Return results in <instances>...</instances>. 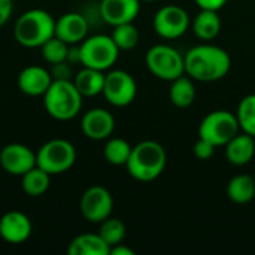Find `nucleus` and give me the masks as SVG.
Returning a JSON list of instances; mask_svg holds the SVG:
<instances>
[{
	"label": "nucleus",
	"mask_w": 255,
	"mask_h": 255,
	"mask_svg": "<svg viewBox=\"0 0 255 255\" xmlns=\"http://www.w3.org/2000/svg\"><path fill=\"white\" fill-rule=\"evenodd\" d=\"M108 103L115 108H126L133 103L137 94V84L134 78L121 69H115L106 73L103 93Z\"/></svg>",
	"instance_id": "obj_9"
},
{
	"label": "nucleus",
	"mask_w": 255,
	"mask_h": 255,
	"mask_svg": "<svg viewBox=\"0 0 255 255\" xmlns=\"http://www.w3.org/2000/svg\"><path fill=\"white\" fill-rule=\"evenodd\" d=\"M69 43H66L64 40H61L57 36H52L49 40H46L42 46H40V52H42V58L49 63V64H58V63H64L67 61V55H69Z\"/></svg>",
	"instance_id": "obj_29"
},
{
	"label": "nucleus",
	"mask_w": 255,
	"mask_h": 255,
	"mask_svg": "<svg viewBox=\"0 0 255 255\" xmlns=\"http://www.w3.org/2000/svg\"><path fill=\"white\" fill-rule=\"evenodd\" d=\"M166 164L167 154L163 145L155 140H142L133 146L126 167L133 179L151 182L164 172Z\"/></svg>",
	"instance_id": "obj_2"
},
{
	"label": "nucleus",
	"mask_w": 255,
	"mask_h": 255,
	"mask_svg": "<svg viewBox=\"0 0 255 255\" xmlns=\"http://www.w3.org/2000/svg\"><path fill=\"white\" fill-rule=\"evenodd\" d=\"M51 185V175L39 166H34L21 176V188L30 197H39L48 191Z\"/></svg>",
	"instance_id": "obj_24"
},
{
	"label": "nucleus",
	"mask_w": 255,
	"mask_h": 255,
	"mask_svg": "<svg viewBox=\"0 0 255 255\" xmlns=\"http://www.w3.org/2000/svg\"><path fill=\"white\" fill-rule=\"evenodd\" d=\"M111 36L120 51H130L139 43V30L134 27L133 22L115 25Z\"/></svg>",
	"instance_id": "obj_28"
},
{
	"label": "nucleus",
	"mask_w": 255,
	"mask_h": 255,
	"mask_svg": "<svg viewBox=\"0 0 255 255\" xmlns=\"http://www.w3.org/2000/svg\"><path fill=\"white\" fill-rule=\"evenodd\" d=\"M226 158L233 166H245L255 155V137L247 133H238L226 146Z\"/></svg>",
	"instance_id": "obj_18"
},
{
	"label": "nucleus",
	"mask_w": 255,
	"mask_h": 255,
	"mask_svg": "<svg viewBox=\"0 0 255 255\" xmlns=\"http://www.w3.org/2000/svg\"><path fill=\"white\" fill-rule=\"evenodd\" d=\"M185 75L197 82H215L223 79L232 67L229 52L212 43L196 45L184 55Z\"/></svg>",
	"instance_id": "obj_1"
},
{
	"label": "nucleus",
	"mask_w": 255,
	"mask_h": 255,
	"mask_svg": "<svg viewBox=\"0 0 255 255\" xmlns=\"http://www.w3.org/2000/svg\"><path fill=\"white\" fill-rule=\"evenodd\" d=\"M88 34V21L79 12H67L55 19V36L69 45L81 43Z\"/></svg>",
	"instance_id": "obj_17"
},
{
	"label": "nucleus",
	"mask_w": 255,
	"mask_h": 255,
	"mask_svg": "<svg viewBox=\"0 0 255 255\" xmlns=\"http://www.w3.org/2000/svg\"><path fill=\"white\" fill-rule=\"evenodd\" d=\"M109 255H134V251L131 248L126 247L124 244H118V245L111 248Z\"/></svg>",
	"instance_id": "obj_33"
},
{
	"label": "nucleus",
	"mask_w": 255,
	"mask_h": 255,
	"mask_svg": "<svg viewBox=\"0 0 255 255\" xmlns=\"http://www.w3.org/2000/svg\"><path fill=\"white\" fill-rule=\"evenodd\" d=\"M54 78L51 75V70L42 66H27L24 67L18 78L16 85L19 91L30 97H43L46 90L51 87Z\"/></svg>",
	"instance_id": "obj_15"
},
{
	"label": "nucleus",
	"mask_w": 255,
	"mask_h": 255,
	"mask_svg": "<svg viewBox=\"0 0 255 255\" xmlns=\"http://www.w3.org/2000/svg\"><path fill=\"white\" fill-rule=\"evenodd\" d=\"M33 232V224L30 218L21 211H9L0 218V238L10 244H24Z\"/></svg>",
	"instance_id": "obj_14"
},
{
	"label": "nucleus",
	"mask_w": 255,
	"mask_h": 255,
	"mask_svg": "<svg viewBox=\"0 0 255 255\" xmlns=\"http://www.w3.org/2000/svg\"><path fill=\"white\" fill-rule=\"evenodd\" d=\"M81 64L85 67L97 70H109L118 60L120 49L115 45L112 36L108 34H94L85 37L79 43Z\"/></svg>",
	"instance_id": "obj_5"
},
{
	"label": "nucleus",
	"mask_w": 255,
	"mask_h": 255,
	"mask_svg": "<svg viewBox=\"0 0 255 255\" xmlns=\"http://www.w3.org/2000/svg\"><path fill=\"white\" fill-rule=\"evenodd\" d=\"M82 99L72 79H54L43 94V106L54 120L69 121L79 115Z\"/></svg>",
	"instance_id": "obj_4"
},
{
	"label": "nucleus",
	"mask_w": 255,
	"mask_h": 255,
	"mask_svg": "<svg viewBox=\"0 0 255 255\" xmlns=\"http://www.w3.org/2000/svg\"><path fill=\"white\" fill-rule=\"evenodd\" d=\"M109 245L94 233H82L73 238L67 247L69 255H109Z\"/></svg>",
	"instance_id": "obj_19"
},
{
	"label": "nucleus",
	"mask_w": 255,
	"mask_h": 255,
	"mask_svg": "<svg viewBox=\"0 0 255 255\" xmlns=\"http://www.w3.org/2000/svg\"><path fill=\"white\" fill-rule=\"evenodd\" d=\"M227 197L236 205H247L255 197V178L251 175H236L227 184Z\"/></svg>",
	"instance_id": "obj_23"
},
{
	"label": "nucleus",
	"mask_w": 255,
	"mask_h": 255,
	"mask_svg": "<svg viewBox=\"0 0 255 255\" xmlns=\"http://www.w3.org/2000/svg\"><path fill=\"white\" fill-rule=\"evenodd\" d=\"M236 118L241 131L255 137V94H248L239 102Z\"/></svg>",
	"instance_id": "obj_26"
},
{
	"label": "nucleus",
	"mask_w": 255,
	"mask_h": 255,
	"mask_svg": "<svg viewBox=\"0 0 255 255\" xmlns=\"http://www.w3.org/2000/svg\"><path fill=\"white\" fill-rule=\"evenodd\" d=\"M191 25L188 12L176 4L160 7L152 19L154 31L163 39H178L187 33Z\"/></svg>",
	"instance_id": "obj_10"
},
{
	"label": "nucleus",
	"mask_w": 255,
	"mask_h": 255,
	"mask_svg": "<svg viewBox=\"0 0 255 255\" xmlns=\"http://www.w3.org/2000/svg\"><path fill=\"white\" fill-rule=\"evenodd\" d=\"M193 152H194V155H196L199 160L206 161V160L212 158V155H214V152H215V146H214L212 143H209L208 140L199 137V140H197V142L194 143V146H193Z\"/></svg>",
	"instance_id": "obj_30"
},
{
	"label": "nucleus",
	"mask_w": 255,
	"mask_h": 255,
	"mask_svg": "<svg viewBox=\"0 0 255 255\" xmlns=\"http://www.w3.org/2000/svg\"><path fill=\"white\" fill-rule=\"evenodd\" d=\"M99 235L109 245V248H112L118 244H123L127 235V227L121 220L109 217L100 223Z\"/></svg>",
	"instance_id": "obj_27"
},
{
	"label": "nucleus",
	"mask_w": 255,
	"mask_h": 255,
	"mask_svg": "<svg viewBox=\"0 0 255 255\" xmlns=\"http://www.w3.org/2000/svg\"><path fill=\"white\" fill-rule=\"evenodd\" d=\"M140 1H155V0H140Z\"/></svg>",
	"instance_id": "obj_34"
},
{
	"label": "nucleus",
	"mask_w": 255,
	"mask_h": 255,
	"mask_svg": "<svg viewBox=\"0 0 255 255\" xmlns=\"http://www.w3.org/2000/svg\"><path fill=\"white\" fill-rule=\"evenodd\" d=\"M191 28L200 40H214L221 31V18L218 10L200 9V12L191 21Z\"/></svg>",
	"instance_id": "obj_20"
},
{
	"label": "nucleus",
	"mask_w": 255,
	"mask_h": 255,
	"mask_svg": "<svg viewBox=\"0 0 255 255\" xmlns=\"http://www.w3.org/2000/svg\"><path fill=\"white\" fill-rule=\"evenodd\" d=\"M13 10V1L12 0H0V27L4 25Z\"/></svg>",
	"instance_id": "obj_31"
},
{
	"label": "nucleus",
	"mask_w": 255,
	"mask_h": 255,
	"mask_svg": "<svg viewBox=\"0 0 255 255\" xmlns=\"http://www.w3.org/2000/svg\"><path fill=\"white\" fill-rule=\"evenodd\" d=\"M76 161V148L66 139H51L36 152V166L51 176L64 173Z\"/></svg>",
	"instance_id": "obj_6"
},
{
	"label": "nucleus",
	"mask_w": 255,
	"mask_h": 255,
	"mask_svg": "<svg viewBox=\"0 0 255 255\" xmlns=\"http://www.w3.org/2000/svg\"><path fill=\"white\" fill-rule=\"evenodd\" d=\"M81 130L91 140H106L115 130V118L108 109L93 108L84 114Z\"/></svg>",
	"instance_id": "obj_13"
},
{
	"label": "nucleus",
	"mask_w": 255,
	"mask_h": 255,
	"mask_svg": "<svg viewBox=\"0 0 255 255\" xmlns=\"http://www.w3.org/2000/svg\"><path fill=\"white\" fill-rule=\"evenodd\" d=\"M196 4L200 9H209V10H221L229 0H194Z\"/></svg>",
	"instance_id": "obj_32"
},
{
	"label": "nucleus",
	"mask_w": 255,
	"mask_h": 255,
	"mask_svg": "<svg viewBox=\"0 0 255 255\" xmlns=\"http://www.w3.org/2000/svg\"><path fill=\"white\" fill-rule=\"evenodd\" d=\"M105 76V72L84 66L72 81L78 91L82 94V97H94L103 93Z\"/></svg>",
	"instance_id": "obj_21"
},
{
	"label": "nucleus",
	"mask_w": 255,
	"mask_h": 255,
	"mask_svg": "<svg viewBox=\"0 0 255 255\" xmlns=\"http://www.w3.org/2000/svg\"><path fill=\"white\" fill-rule=\"evenodd\" d=\"M79 209L82 217L93 224H100L111 217L114 209V199L108 188L102 185H93L87 188L81 197Z\"/></svg>",
	"instance_id": "obj_11"
},
{
	"label": "nucleus",
	"mask_w": 255,
	"mask_h": 255,
	"mask_svg": "<svg viewBox=\"0 0 255 255\" xmlns=\"http://www.w3.org/2000/svg\"><path fill=\"white\" fill-rule=\"evenodd\" d=\"M254 178H255V176H254Z\"/></svg>",
	"instance_id": "obj_35"
},
{
	"label": "nucleus",
	"mask_w": 255,
	"mask_h": 255,
	"mask_svg": "<svg viewBox=\"0 0 255 255\" xmlns=\"http://www.w3.org/2000/svg\"><path fill=\"white\" fill-rule=\"evenodd\" d=\"M0 166L12 176H22L36 166V152L22 143H9L0 151Z\"/></svg>",
	"instance_id": "obj_12"
},
{
	"label": "nucleus",
	"mask_w": 255,
	"mask_h": 255,
	"mask_svg": "<svg viewBox=\"0 0 255 255\" xmlns=\"http://www.w3.org/2000/svg\"><path fill=\"white\" fill-rule=\"evenodd\" d=\"M241 131L236 114L226 109L209 112L199 126V137L208 140L215 148L226 146Z\"/></svg>",
	"instance_id": "obj_7"
},
{
	"label": "nucleus",
	"mask_w": 255,
	"mask_h": 255,
	"mask_svg": "<svg viewBox=\"0 0 255 255\" xmlns=\"http://www.w3.org/2000/svg\"><path fill=\"white\" fill-rule=\"evenodd\" d=\"M196 85L194 79H191L188 75H182L172 81L170 90H169V100L173 106L179 109L190 108L196 100Z\"/></svg>",
	"instance_id": "obj_22"
},
{
	"label": "nucleus",
	"mask_w": 255,
	"mask_h": 255,
	"mask_svg": "<svg viewBox=\"0 0 255 255\" xmlns=\"http://www.w3.org/2000/svg\"><path fill=\"white\" fill-rule=\"evenodd\" d=\"M15 40L25 48H40L55 36V19L45 9H30L13 24Z\"/></svg>",
	"instance_id": "obj_3"
},
{
	"label": "nucleus",
	"mask_w": 255,
	"mask_h": 255,
	"mask_svg": "<svg viewBox=\"0 0 255 255\" xmlns=\"http://www.w3.org/2000/svg\"><path fill=\"white\" fill-rule=\"evenodd\" d=\"M145 64L148 70L161 81L172 82L173 79L185 75L184 55L169 45H154L145 55Z\"/></svg>",
	"instance_id": "obj_8"
},
{
	"label": "nucleus",
	"mask_w": 255,
	"mask_h": 255,
	"mask_svg": "<svg viewBox=\"0 0 255 255\" xmlns=\"http://www.w3.org/2000/svg\"><path fill=\"white\" fill-rule=\"evenodd\" d=\"M133 146L123 137H109L106 139L105 148H103V157L105 160L112 166H126Z\"/></svg>",
	"instance_id": "obj_25"
},
{
	"label": "nucleus",
	"mask_w": 255,
	"mask_h": 255,
	"mask_svg": "<svg viewBox=\"0 0 255 255\" xmlns=\"http://www.w3.org/2000/svg\"><path fill=\"white\" fill-rule=\"evenodd\" d=\"M140 12V0H102L100 16L105 22L115 27L133 22Z\"/></svg>",
	"instance_id": "obj_16"
}]
</instances>
